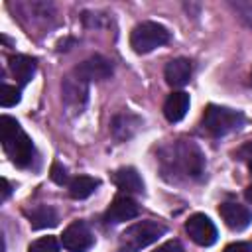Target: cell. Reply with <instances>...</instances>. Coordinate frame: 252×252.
Instances as JSON below:
<instances>
[{"mask_svg":"<svg viewBox=\"0 0 252 252\" xmlns=\"http://www.w3.org/2000/svg\"><path fill=\"white\" fill-rule=\"evenodd\" d=\"M138 215V203L126 195H120L116 197L110 207L106 209L104 213V220L108 224H118V222H124V220H130Z\"/></svg>","mask_w":252,"mask_h":252,"instance_id":"cell-8","label":"cell"},{"mask_svg":"<svg viewBox=\"0 0 252 252\" xmlns=\"http://www.w3.org/2000/svg\"><path fill=\"white\" fill-rule=\"evenodd\" d=\"M165 234V226L156 220H140L128 226L120 236L122 252H140L142 248L158 242L159 236Z\"/></svg>","mask_w":252,"mask_h":252,"instance_id":"cell-1","label":"cell"},{"mask_svg":"<svg viewBox=\"0 0 252 252\" xmlns=\"http://www.w3.org/2000/svg\"><path fill=\"white\" fill-rule=\"evenodd\" d=\"M63 98L69 106H83L85 100H87V83L77 79V77H67L63 81Z\"/></svg>","mask_w":252,"mask_h":252,"instance_id":"cell-14","label":"cell"},{"mask_svg":"<svg viewBox=\"0 0 252 252\" xmlns=\"http://www.w3.org/2000/svg\"><path fill=\"white\" fill-rule=\"evenodd\" d=\"M20 132H22V128H20V124L16 122V118L6 116V114L0 118V140H2V146L10 144Z\"/></svg>","mask_w":252,"mask_h":252,"instance_id":"cell-18","label":"cell"},{"mask_svg":"<svg viewBox=\"0 0 252 252\" xmlns=\"http://www.w3.org/2000/svg\"><path fill=\"white\" fill-rule=\"evenodd\" d=\"M112 181L118 189L126 193H142L144 191V181L140 173L134 167H120L112 173Z\"/></svg>","mask_w":252,"mask_h":252,"instance_id":"cell-12","label":"cell"},{"mask_svg":"<svg viewBox=\"0 0 252 252\" xmlns=\"http://www.w3.org/2000/svg\"><path fill=\"white\" fill-rule=\"evenodd\" d=\"M222 252H252V244H248V242H230L228 246H224Z\"/></svg>","mask_w":252,"mask_h":252,"instance_id":"cell-23","label":"cell"},{"mask_svg":"<svg viewBox=\"0 0 252 252\" xmlns=\"http://www.w3.org/2000/svg\"><path fill=\"white\" fill-rule=\"evenodd\" d=\"M219 213L224 224L232 230H244L252 222V213L244 205H238V203H222L219 207Z\"/></svg>","mask_w":252,"mask_h":252,"instance_id":"cell-9","label":"cell"},{"mask_svg":"<svg viewBox=\"0 0 252 252\" xmlns=\"http://www.w3.org/2000/svg\"><path fill=\"white\" fill-rule=\"evenodd\" d=\"M177 159L187 175L197 177L203 171V154L193 142H183L177 146Z\"/></svg>","mask_w":252,"mask_h":252,"instance_id":"cell-10","label":"cell"},{"mask_svg":"<svg viewBox=\"0 0 252 252\" xmlns=\"http://www.w3.org/2000/svg\"><path fill=\"white\" fill-rule=\"evenodd\" d=\"M51 179L57 183V185H65L67 183V171L61 163H53L51 165Z\"/></svg>","mask_w":252,"mask_h":252,"instance_id":"cell-22","label":"cell"},{"mask_svg":"<svg viewBox=\"0 0 252 252\" xmlns=\"http://www.w3.org/2000/svg\"><path fill=\"white\" fill-rule=\"evenodd\" d=\"M244 197H246V201H250V203H252V185H250V187H246Z\"/></svg>","mask_w":252,"mask_h":252,"instance_id":"cell-26","label":"cell"},{"mask_svg":"<svg viewBox=\"0 0 252 252\" xmlns=\"http://www.w3.org/2000/svg\"><path fill=\"white\" fill-rule=\"evenodd\" d=\"M28 252H59V242L55 236H41L30 244Z\"/></svg>","mask_w":252,"mask_h":252,"instance_id":"cell-19","label":"cell"},{"mask_svg":"<svg viewBox=\"0 0 252 252\" xmlns=\"http://www.w3.org/2000/svg\"><path fill=\"white\" fill-rule=\"evenodd\" d=\"M185 232L189 234V238L199 244V246H211L217 242V226L213 224V220L203 215V213H195L187 219L185 222Z\"/></svg>","mask_w":252,"mask_h":252,"instance_id":"cell-4","label":"cell"},{"mask_svg":"<svg viewBox=\"0 0 252 252\" xmlns=\"http://www.w3.org/2000/svg\"><path fill=\"white\" fill-rule=\"evenodd\" d=\"M250 81H252V73H250Z\"/></svg>","mask_w":252,"mask_h":252,"instance_id":"cell-27","label":"cell"},{"mask_svg":"<svg viewBox=\"0 0 252 252\" xmlns=\"http://www.w3.org/2000/svg\"><path fill=\"white\" fill-rule=\"evenodd\" d=\"M20 102V89L12 87V85H2L0 89V104L6 106H14Z\"/></svg>","mask_w":252,"mask_h":252,"instance_id":"cell-20","label":"cell"},{"mask_svg":"<svg viewBox=\"0 0 252 252\" xmlns=\"http://www.w3.org/2000/svg\"><path fill=\"white\" fill-rule=\"evenodd\" d=\"M8 65H10V71L18 79L20 85L30 83V79L35 73V61L32 57H28V55H10Z\"/></svg>","mask_w":252,"mask_h":252,"instance_id":"cell-15","label":"cell"},{"mask_svg":"<svg viewBox=\"0 0 252 252\" xmlns=\"http://www.w3.org/2000/svg\"><path fill=\"white\" fill-rule=\"evenodd\" d=\"M242 122H244V116L238 110H232L226 106L209 104L203 112V128L213 136H224L240 128Z\"/></svg>","mask_w":252,"mask_h":252,"instance_id":"cell-2","label":"cell"},{"mask_svg":"<svg viewBox=\"0 0 252 252\" xmlns=\"http://www.w3.org/2000/svg\"><path fill=\"white\" fill-rule=\"evenodd\" d=\"M189 110V94L183 91H175L167 96L163 104V114L169 122H179Z\"/></svg>","mask_w":252,"mask_h":252,"instance_id":"cell-13","label":"cell"},{"mask_svg":"<svg viewBox=\"0 0 252 252\" xmlns=\"http://www.w3.org/2000/svg\"><path fill=\"white\" fill-rule=\"evenodd\" d=\"M6 154L10 156V159L18 165V167H26L32 163L33 158V142L30 140V136L26 132H20L10 144L4 146Z\"/></svg>","mask_w":252,"mask_h":252,"instance_id":"cell-7","label":"cell"},{"mask_svg":"<svg viewBox=\"0 0 252 252\" xmlns=\"http://www.w3.org/2000/svg\"><path fill=\"white\" fill-rule=\"evenodd\" d=\"M236 158H238L240 161H244V163L248 165V169L252 171V140L246 142V144H242V146L236 150Z\"/></svg>","mask_w":252,"mask_h":252,"instance_id":"cell-21","label":"cell"},{"mask_svg":"<svg viewBox=\"0 0 252 252\" xmlns=\"http://www.w3.org/2000/svg\"><path fill=\"white\" fill-rule=\"evenodd\" d=\"M10 195V183L8 179H2V199H6Z\"/></svg>","mask_w":252,"mask_h":252,"instance_id":"cell-25","label":"cell"},{"mask_svg":"<svg viewBox=\"0 0 252 252\" xmlns=\"http://www.w3.org/2000/svg\"><path fill=\"white\" fill-rule=\"evenodd\" d=\"M30 224L33 226V228H47V226H55L57 224V213L51 209V207H45V205H41V207H35L30 215Z\"/></svg>","mask_w":252,"mask_h":252,"instance_id":"cell-17","label":"cell"},{"mask_svg":"<svg viewBox=\"0 0 252 252\" xmlns=\"http://www.w3.org/2000/svg\"><path fill=\"white\" fill-rule=\"evenodd\" d=\"M163 77H165V83L171 85V87L187 85L189 79H191V63H189V59H185V57L171 59L163 69Z\"/></svg>","mask_w":252,"mask_h":252,"instance_id":"cell-11","label":"cell"},{"mask_svg":"<svg viewBox=\"0 0 252 252\" xmlns=\"http://www.w3.org/2000/svg\"><path fill=\"white\" fill-rule=\"evenodd\" d=\"M169 41V32L158 22H142L130 33V47L136 53H150Z\"/></svg>","mask_w":252,"mask_h":252,"instance_id":"cell-3","label":"cell"},{"mask_svg":"<svg viewBox=\"0 0 252 252\" xmlns=\"http://www.w3.org/2000/svg\"><path fill=\"white\" fill-rule=\"evenodd\" d=\"M96 187H98V179L91 175H79L69 183V195L73 199H87L89 195L94 193Z\"/></svg>","mask_w":252,"mask_h":252,"instance_id":"cell-16","label":"cell"},{"mask_svg":"<svg viewBox=\"0 0 252 252\" xmlns=\"http://www.w3.org/2000/svg\"><path fill=\"white\" fill-rule=\"evenodd\" d=\"M61 244L69 250V252H87L93 244H94V236L89 228L87 222L83 220H75L71 222L63 234H61Z\"/></svg>","mask_w":252,"mask_h":252,"instance_id":"cell-5","label":"cell"},{"mask_svg":"<svg viewBox=\"0 0 252 252\" xmlns=\"http://www.w3.org/2000/svg\"><path fill=\"white\" fill-rule=\"evenodd\" d=\"M112 75V63L102 55H93L81 61L75 67V77L89 83V81H104Z\"/></svg>","mask_w":252,"mask_h":252,"instance_id":"cell-6","label":"cell"},{"mask_svg":"<svg viewBox=\"0 0 252 252\" xmlns=\"http://www.w3.org/2000/svg\"><path fill=\"white\" fill-rule=\"evenodd\" d=\"M154 252H183V246L179 244V240H167Z\"/></svg>","mask_w":252,"mask_h":252,"instance_id":"cell-24","label":"cell"}]
</instances>
